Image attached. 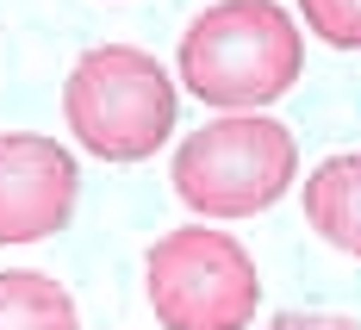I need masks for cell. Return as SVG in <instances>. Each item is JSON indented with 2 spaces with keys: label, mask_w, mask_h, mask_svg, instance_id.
Here are the masks:
<instances>
[{
  "label": "cell",
  "mask_w": 361,
  "mask_h": 330,
  "mask_svg": "<svg viewBox=\"0 0 361 330\" xmlns=\"http://www.w3.org/2000/svg\"><path fill=\"white\" fill-rule=\"evenodd\" d=\"M305 37L281 0H218L180 37V81L218 112H255L293 94Z\"/></svg>",
  "instance_id": "cell-1"
},
{
  "label": "cell",
  "mask_w": 361,
  "mask_h": 330,
  "mask_svg": "<svg viewBox=\"0 0 361 330\" xmlns=\"http://www.w3.org/2000/svg\"><path fill=\"white\" fill-rule=\"evenodd\" d=\"M175 81L169 69L137 50V44H100L87 56H75L63 81V118H69L75 144L100 162H144L169 144L175 131Z\"/></svg>",
  "instance_id": "cell-2"
},
{
  "label": "cell",
  "mask_w": 361,
  "mask_h": 330,
  "mask_svg": "<svg viewBox=\"0 0 361 330\" xmlns=\"http://www.w3.org/2000/svg\"><path fill=\"white\" fill-rule=\"evenodd\" d=\"M169 181H175V200L200 219H250V212H268L299 181V144L281 118L224 112L180 138Z\"/></svg>",
  "instance_id": "cell-3"
},
{
  "label": "cell",
  "mask_w": 361,
  "mask_h": 330,
  "mask_svg": "<svg viewBox=\"0 0 361 330\" xmlns=\"http://www.w3.org/2000/svg\"><path fill=\"white\" fill-rule=\"evenodd\" d=\"M144 287L162 330H250L262 305L255 256L231 231H206V224L162 231L149 243Z\"/></svg>",
  "instance_id": "cell-4"
},
{
  "label": "cell",
  "mask_w": 361,
  "mask_h": 330,
  "mask_svg": "<svg viewBox=\"0 0 361 330\" xmlns=\"http://www.w3.org/2000/svg\"><path fill=\"white\" fill-rule=\"evenodd\" d=\"M75 193H81V169L56 138L0 131V243L56 237L75 212Z\"/></svg>",
  "instance_id": "cell-5"
},
{
  "label": "cell",
  "mask_w": 361,
  "mask_h": 330,
  "mask_svg": "<svg viewBox=\"0 0 361 330\" xmlns=\"http://www.w3.org/2000/svg\"><path fill=\"white\" fill-rule=\"evenodd\" d=\"M305 219L324 237L330 250H349L361 256V149L349 156H330L312 169L305 181Z\"/></svg>",
  "instance_id": "cell-6"
},
{
  "label": "cell",
  "mask_w": 361,
  "mask_h": 330,
  "mask_svg": "<svg viewBox=\"0 0 361 330\" xmlns=\"http://www.w3.org/2000/svg\"><path fill=\"white\" fill-rule=\"evenodd\" d=\"M0 330H81L75 299L63 281L37 274V268H6L0 274Z\"/></svg>",
  "instance_id": "cell-7"
},
{
  "label": "cell",
  "mask_w": 361,
  "mask_h": 330,
  "mask_svg": "<svg viewBox=\"0 0 361 330\" xmlns=\"http://www.w3.org/2000/svg\"><path fill=\"white\" fill-rule=\"evenodd\" d=\"M299 19L336 50H361V0H299Z\"/></svg>",
  "instance_id": "cell-8"
},
{
  "label": "cell",
  "mask_w": 361,
  "mask_h": 330,
  "mask_svg": "<svg viewBox=\"0 0 361 330\" xmlns=\"http://www.w3.org/2000/svg\"><path fill=\"white\" fill-rule=\"evenodd\" d=\"M262 330H361V324L330 318V312H281V318H268Z\"/></svg>",
  "instance_id": "cell-9"
}]
</instances>
